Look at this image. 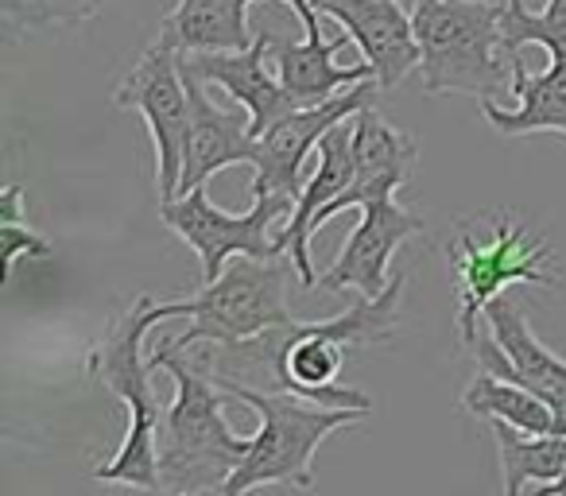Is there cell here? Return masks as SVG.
Here are the masks:
<instances>
[{
  "mask_svg": "<svg viewBox=\"0 0 566 496\" xmlns=\"http://www.w3.org/2000/svg\"><path fill=\"white\" fill-rule=\"evenodd\" d=\"M400 295L403 276H392V284L380 295H373V299L361 295V303H354V307L334 318H318V323L292 318V323L272 326L260 338L229 346V361H221L218 372H237L244 365H256L283 392L326 403V408L373 411V395H365L361 388L338 384V377L349 349L388 341L400 330Z\"/></svg>",
  "mask_w": 566,
  "mask_h": 496,
  "instance_id": "1",
  "label": "cell"
},
{
  "mask_svg": "<svg viewBox=\"0 0 566 496\" xmlns=\"http://www.w3.org/2000/svg\"><path fill=\"white\" fill-rule=\"evenodd\" d=\"M164 318H179L175 303H156L148 295L125 307L109 323V330L90 346L86 372L105 384L128 411V434L120 450L105 465H97L94 477L105 485H128L156 493L164 488L159 477V426H164V403L156 400V384L151 372L156 365L144 357V334L159 326Z\"/></svg>",
  "mask_w": 566,
  "mask_h": 496,
  "instance_id": "2",
  "label": "cell"
},
{
  "mask_svg": "<svg viewBox=\"0 0 566 496\" xmlns=\"http://www.w3.org/2000/svg\"><path fill=\"white\" fill-rule=\"evenodd\" d=\"M156 369L175 380V400L164 411L159 426V477L171 493H218V485L241 465L249 442L226 423L221 392L206 353L190 357V349H175L159 341L148 357Z\"/></svg>",
  "mask_w": 566,
  "mask_h": 496,
  "instance_id": "3",
  "label": "cell"
},
{
  "mask_svg": "<svg viewBox=\"0 0 566 496\" xmlns=\"http://www.w3.org/2000/svg\"><path fill=\"white\" fill-rule=\"evenodd\" d=\"M213 372V369H210ZM221 388L233 400H241L244 408H252L260 415V431L252 434L249 454L241 457L233 473L218 485L221 496L252 493L260 485H292V488H311L315 485V454L334 431L342 426L361 423L373 411L365 408H326V403L303 400L295 392H260V388L244 384V380L229 377V372H213Z\"/></svg>",
  "mask_w": 566,
  "mask_h": 496,
  "instance_id": "4",
  "label": "cell"
},
{
  "mask_svg": "<svg viewBox=\"0 0 566 496\" xmlns=\"http://www.w3.org/2000/svg\"><path fill=\"white\" fill-rule=\"evenodd\" d=\"M504 0H416L411 24L427 94H473L493 102L512 89V59L501 35Z\"/></svg>",
  "mask_w": 566,
  "mask_h": 496,
  "instance_id": "5",
  "label": "cell"
},
{
  "mask_svg": "<svg viewBox=\"0 0 566 496\" xmlns=\"http://www.w3.org/2000/svg\"><path fill=\"white\" fill-rule=\"evenodd\" d=\"M450 268L458 287V338L462 349L478 338V315L504 295L512 284L558 287V276L547 268L551 249L543 236H532L527 225H520L512 213L489 221V241H478L465 221H458V233L447 249Z\"/></svg>",
  "mask_w": 566,
  "mask_h": 496,
  "instance_id": "6",
  "label": "cell"
},
{
  "mask_svg": "<svg viewBox=\"0 0 566 496\" xmlns=\"http://www.w3.org/2000/svg\"><path fill=\"white\" fill-rule=\"evenodd\" d=\"M175 310L195 318L187 334L164 338L175 349H195L198 341H210L218 349L241 346L260 338L272 326L292 323L287 310V272L275 261L256 256H233L218 279L202 284V292L190 299H175Z\"/></svg>",
  "mask_w": 566,
  "mask_h": 496,
  "instance_id": "7",
  "label": "cell"
},
{
  "mask_svg": "<svg viewBox=\"0 0 566 496\" xmlns=\"http://www.w3.org/2000/svg\"><path fill=\"white\" fill-rule=\"evenodd\" d=\"M295 202L287 194H252L249 213H226L210 202L206 187H195L187 194L159 202V218L171 233L195 249L202 264V284L218 279L233 256H256V261H283V249L275 244L272 225L287 221Z\"/></svg>",
  "mask_w": 566,
  "mask_h": 496,
  "instance_id": "8",
  "label": "cell"
},
{
  "mask_svg": "<svg viewBox=\"0 0 566 496\" xmlns=\"http://www.w3.org/2000/svg\"><path fill=\"white\" fill-rule=\"evenodd\" d=\"M117 109H136L151 133L156 148V187L159 202L179 198L182 159H187V136H190V94L182 82L179 51L167 43H151L133 66L125 82L113 94Z\"/></svg>",
  "mask_w": 566,
  "mask_h": 496,
  "instance_id": "9",
  "label": "cell"
},
{
  "mask_svg": "<svg viewBox=\"0 0 566 496\" xmlns=\"http://www.w3.org/2000/svg\"><path fill=\"white\" fill-rule=\"evenodd\" d=\"M377 78H365L357 86L334 94L331 102L303 105L292 117L275 120L268 133L256 136V179H252V194H287L292 202H300L303 194V163L311 151H318V140L331 133L334 125H342L346 117L361 113L365 105L377 102Z\"/></svg>",
  "mask_w": 566,
  "mask_h": 496,
  "instance_id": "10",
  "label": "cell"
},
{
  "mask_svg": "<svg viewBox=\"0 0 566 496\" xmlns=\"http://www.w3.org/2000/svg\"><path fill=\"white\" fill-rule=\"evenodd\" d=\"M419 163V148L408 133L392 128L377 113V105H365L354 113V182L311 221V236L342 210H361V205L377 202V198H396L411 182V171Z\"/></svg>",
  "mask_w": 566,
  "mask_h": 496,
  "instance_id": "11",
  "label": "cell"
},
{
  "mask_svg": "<svg viewBox=\"0 0 566 496\" xmlns=\"http://www.w3.org/2000/svg\"><path fill=\"white\" fill-rule=\"evenodd\" d=\"M427 221L416 210H403L396 198H377V202L361 205V221L342 244L338 261L318 276L323 292H361L380 295L392 276H388V261L408 236L423 233Z\"/></svg>",
  "mask_w": 566,
  "mask_h": 496,
  "instance_id": "12",
  "label": "cell"
},
{
  "mask_svg": "<svg viewBox=\"0 0 566 496\" xmlns=\"http://www.w3.org/2000/svg\"><path fill=\"white\" fill-rule=\"evenodd\" d=\"M283 4L300 17L303 40L300 43H287V40L275 43L272 40V48H268V63L275 66V74H280V82L287 86V94H292L295 102L300 105L331 102V97L342 94V89L357 86V82H365V78H377L369 63H357V66L334 63L338 51L354 40H349L346 32L334 35V40H326L323 24H318V9L311 4V0H283Z\"/></svg>",
  "mask_w": 566,
  "mask_h": 496,
  "instance_id": "13",
  "label": "cell"
},
{
  "mask_svg": "<svg viewBox=\"0 0 566 496\" xmlns=\"http://www.w3.org/2000/svg\"><path fill=\"white\" fill-rule=\"evenodd\" d=\"M489 330L493 338H473V346L465 353L478 361V369L493 372V377L516 380V384L532 388L543 400H555L566 388V361L555 357L539 338L532 334L527 318L520 315V307L509 299V295H496L485 307Z\"/></svg>",
  "mask_w": 566,
  "mask_h": 496,
  "instance_id": "14",
  "label": "cell"
},
{
  "mask_svg": "<svg viewBox=\"0 0 566 496\" xmlns=\"http://www.w3.org/2000/svg\"><path fill=\"white\" fill-rule=\"evenodd\" d=\"M268 48H272V35L256 32L252 48L244 51H198V55H179L182 71H190L195 78H202L206 86H221L233 97L241 109H249L252 117V136L268 133L275 120L292 117L295 109H303L287 86L280 78H272L268 71Z\"/></svg>",
  "mask_w": 566,
  "mask_h": 496,
  "instance_id": "15",
  "label": "cell"
},
{
  "mask_svg": "<svg viewBox=\"0 0 566 496\" xmlns=\"http://www.w3.org/2000/svg\"><path fill=\"white\" fill-rule=\"evenodd\" d=\"M182 66V63H179ZM190 94V136H187V159H182L179 194L195 187H206V179L233 163H252L256 159V136H252L249 109H221L206 97V82L182 71Z\"/></svg>",
  "mask_w": 566,
  "mask_h": 496,
  "instance_id": "16",
  "label": "cell"
},
{
  "mask_svg": "<svg viewBox=\"0 0 566 496\" xmlns=\"http://www.w3.org/2000/svg\"><path fill=\"white\" fill-rule=\"evenodd\" d=\"M323 17H334L342 28H346L349 40L361 48L365 63L373 66L380 89H392L408 78L419 66L423 51H419L416 40V24L403 12L400 0H373V4H357V9H318Z\"/></svg>",
  "mask_w": 566,
  "mask_h": 496,
  "instance_id": "17",
  "label": "cell"
},
{
  "mask_svg": "<svg viewBox=\"0 0 566 496\" xmlns=\"http://www.w3.org/2000/svg\"><path fill=\"white\" fill-rule=\"evenodd\" d=\"M512 97H516V109L481 102V117L501 136H566V51L563 55H551L543 74H527L524 59H512Z\"/></svg>",
  "mask_w": 566,
  "mask_h": 496,
  "instance_id": "18",
  "label": "cell"
},
{
  "mask_svg": "<svg viewBox=\"0 0 566 496\" xmlns=\"http://www.w3.org/2000/svg\"><path fill=\"white\" fill-rule=\"evenodd\" d=\"M156 40L179 55H198V51H244L256 35H249V9L237 0H175V9L159 20Z\"/></svg>",
  "mask_w": 566,
  "mask_h": 496,
  "instance_id": "19",
  "label": "cell"
},
{
  "mask_svg": "<svg viewBox=\"0 0 566 496\" xmlns=\"http://www.w3.org/2000/svg\"><path fill=\"white\" fill-rule=\"evenodd\" d=\"M504 469V493L520 496L527 485H547L566 473V439L563 434H527L504 419H489Z\"/></svg>",
  "mask_w": 566,
  "mask_h": 496,
  "instance_id": "20",
  "label": "cell"
},
{
  "mask_svg": "<svg viewBox=\"0 0 566 496\" xmlns=\"http://www.w3.org/2000/svg\"><path fill=\"white\" fill-rule=\"evenodd\" d=\"M462 411L481 419H504V423L520 426L527 434L551 431V403L543 395H535L532 388L516 384V380L493 377L485 369H478V377L462 392Z\"/></svg>",
  "mask_w": 566,
  "mask_h": 496,
  "instance_id": "21",
  "label": "cell"
},
{
  "mask_svg": "<svg viewBox=\"0 0 566 496\" xmlns=\"http://www.w3.org/2000/svg\"><path fill=\"white\" fill-rule=\"evenodd\" d=\"M501 35L509 55H520L527 43L543 48L547 55H563L566 51V0H547L543 12H527L524 0H504Z\"/></svg>",
  "mask_w": 566,
  "mask_h": 496,
  "instance_id": "22",
  "label": "cell"
},
{
  "mask_svg": "<svg viewBox=\"0 0 566 496\" xmlns=\"http://www.w3.org/2000/svg\"><path fill=\"white\" fill-rule=\"evenodd\" d=\"M109 0H0V17L12 32H51V28H82Z\"/></svg>",
  "mask_w": 566,
  "mask_h": 496,
  "instance_id": "23",
  "label": "cell"
},
{
  "mask_svg": "<svg viewBox=\"0 0 566 496\" xmlns=\"http://www.w3.org/2000/svg\"><path fill=\"white\" fill-rule=\"evenodd\" d=\"M0 249H4V276L9 279L24 256L28 261L51 256V241L24 221V187H9L0 194Z\"/></svg>",
  "mask_w": 566,
  "mask_h": 496,
  "instance_id": "24",
  "label": "cell"
},
{
  "mask_svg": "<svg viewBox=\"0 0 566 496\" xmlns=\"http://www.w3.org/2000/svg\"><path fill=\"white\" fill-rule=\"evenodd\" d=\"M551 434H563L566 439V388L551 400Z\"/></svg>",
  "mask_w": 566,
  "mask_h": 496,
  "instance_id": "25",
  "label": "cell"
},
{
  "mask_svg": "<svg viewBox=\"0 0 566 496\" xmlns=\"http://www.w3.org/2000/svg\"><path fill=\"white\" fill-rule=\"evenodd\" d=\"M535 493L539 496H566V473L558 481H547V485H535Z\"/></svg>",
  "mask_w": 566,
  "mask_h": 496,
  "instance_id": "26",
  "label": "cell"
},
{
  "mask_svg": "<svg viewBox=\"0 0 566 496\" xmlns=\"http://www.w3.org/2000/svg\"><path fill=\"white\" fill-rule=\"evenodd\" d=\"M315 9H331V4H338V9H357V4H373V0H311Z\"/></svg>",
  "mask_w": 566,
  "mask_h": 496,
  "instance_id": "27",
  "label": "cell"
},
{
  "mask_svg": "<svg viewBox=\"0 0 566 496\" xmlns=\"http://www.w3.org/2000/svg\"><path fill=\"white\" fill-rule=\"evenodd\" d=\"M237 4H244V9H249V4H252V0H237Z\"/></svg>",
  "mask_w": 566,
  "mask_h": 496,
  "instance_id": "28",
  "label": "cell"
}]
</instances>
